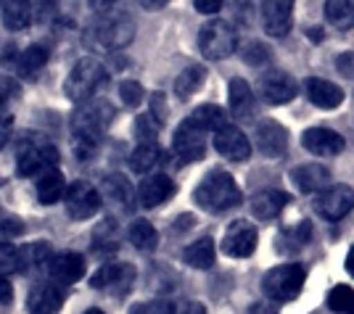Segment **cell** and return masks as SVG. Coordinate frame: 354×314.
Instances as JSON below:
<instances>
[{"label": "cell", "mask_w": 354, "mask_h": 314, "mask_svg": "<svg viewBox=\"0 0 354 314\" xmlns=\"http://www.w3.org/2000/svg\"><path fill=\"white\" fill-rule=\"evenodd\" d=\"M236 45L238 35L233 30V24H227L225 19H212L198 32V48H201L204 59L209 61L227 59L230 53H236Z\"/></svg>", "instance_id": "cell-6"}, {"label": "cell", "mask_w": 354, "mask_h": 314, "mask_svg": "<svg viewBox=\"0 0 354 314\" xmlns=\"http://www.w3.org/2000/svg\"><path fill=\"white\" fill-rule=\"evenodd\" d=\"M349 314H354V306H352V309H349Z\"/></svg>", "instance_id": "cell-59"}, {"label": "cell", "mask_w": 354, "mask_h": 314, "mask_svg": "<svg viewBox=\"0 0 354 314\" xmlns=\"http://www.w3.org/2000/svg\"><path fill=\"white\" fill-rule=\"evenodd\" d=\"M288 201L291 198L283 190H262V193H257L251 198V214L257 219H275L288 206Z\"/></svg>", "instance_id": "cell-24"}, {"label": "cell", "mask_w": 354, "mask_h": 314, "mask_svg": "<svg viewBox=\"0 0 354 314\" xmlns=\"http://www.w3.org/2000/svg\"><path fill=\"white\" fill-rule=\"evenodd\" d=\"M257 146H259V150L265 153L267 159H281L286 148H288L286 127H281L278 121L272 119L259 121V127H257Z\"/></svg>", "instance_id": "cell-17"}, {"label": "cell", "mask_w": 354, "mask_h": 314, "mask_svg": "<svg viewBox=\"0 0 354 314\" xmlns=\"http://www.w3.org/2000/svg\"><path fill=\"white\" fill-rule=\"evenodd\" d=\"M106 79V69L101 61L95 59H82L77 61V66H74L69 77H66V82H64V95L74 101V104H85L90 101L98 88L104 85Z\"/></svg>", "instance_id": "cell-4"}, {"label": "cell", "mask_w": 354, "mask_h": 314, "mask_svg": "<svg viewBox=\"0 0 354 314\" xmlns=\"http://www.w3.org/2000/svg\"><path fill=\"white\" fill-rule=\"evenodd\" d=\"M167 114H169V108H167V101H164V92H153L151 95V117L156 119L159 127L167 121Z\"/></svg>", "instance_id": "cell-44"}, {"label": "cell", "mask_w": 354, "mask_h": 314, "mask_svg": "<svg viewBox=\"0 0 354 314\" xmlns=\"http://www.w3.org/2000/svg\"><path fill=\"white\" fill-rule=\"evenodd\" d=\"M0 63H3V66H6V63H19V59H16V45H8V48L0 50Z\"/></svg>", "instance_id": "cell-51"}, {"label": "cell", "mask_w": 354, "mask_h": 314, "mask_svg": "<svg viewBox=\"0 0 354 314\" xmlns=\"http://www.w3.org/2000/svg\"><path fill=\"white\" fill-rule=\"evenodd\" d=\"M85 314H106V312H101V309H88Z\"/></svg>", "instance_id": "cell-58"}, {"label": "cell", "mask_w": 354, "mask_h": 314, "mask_svg": "<svg viewBox=\"0 0 354 314\" xmlns=\"http://www.w3.org/2000/svg\"><path fill=\"white\" fill-rule=\"evenodd\" d=\"M193 201L204 211H209V214H222V211L236 209L238 204L243 201V195H241L238 182L230 177L227 172L214 169V172H209L207 177H204V182L196 188Z\"/></svg>", "instance_id": "cell-1"}, {"label": "cell", "mask_w": 354, "mask_h": 314, "mask_svg": "<svg viewBox=\"0 0 354 314\" xmlns=\"http://www.w3.org/2000/svg\"><path fill=\"white\" fill-rule=\"evenodd\" d=\"M207 133H201V130H196L191 121L185 119L180 127H177L175 133V140H172V148H175L177 159H183V161H198V159H204V153H207Z\"/></svg>", "instance_id": "cell-11"}, {"label": "cell", "mask_w": 354, "mask_h": 314, "mask_svg": "<svg viewBox=\"0 0 354 314\" xmlns=\"http://www.w3.org/2000/svg\"><path fill=\"white\" fill-rule=\"evenodd\" d=\"M64 306V291L56 283H37L27 296L30 314H56Z\"/></svg>", "instance_id": "cell-18"}, {"label": "cell", "mask_w": 354, "mask_h": 314, "mask_svg": "<svg viewBox=\"0 0 354 314\" xmlns=\"http://www.w3.org/2000/svg\"><path fill=\"white\" fill-rule=\"evenodd\" d=\"M19 272V248L11 240H0V277Z\"/></svg>", "instance_id": "cell-38"}, {"label": "cell", "mask_w": 354, "mask_h": 314, "mask_svg": "<svg viewBox=\"0 0 354 314\" xmlns=\"http://www.w3.org/2000/svg\"><path fill=\"white\" fill-rule=\"evenodd\" d=\"M204 77H207V72H204L201 66H188L183 75H177V79H175V95L180 98V101H188L193 92L201 88Z\"/></svg>", "instance_id": "cell-36"}, {"label": "cell", "mask_w": 354, "mask_h": 314, "mask_svg": "<svg viewBox=\"0 0 354 314\" xmlns=\"http://www.w3.org/2000/svg\"><path fill=\"white\" fill-rule=\"evenodd\" d=\"M53 259L50 246L45 240H35L30 246L19 248V272H32L37 267H48V262Z\"/></svg>", "instance_id": "cell-28"}, {"label": "cell", "mask_w": 354, "mask_h": 314, "mask_svg": "<svg viewBox=\"0 0 354 314\" xmlns=\"http://www.w3.org/2000/svg\"><path fill=\"white\" fill-rule=\"evenodd\" d=\"M0 16L8 30L19 32L30 27V21L35 19V6L30 0H0Z\"/></svg>", "instance_id": "cell-25"}, {"label": "cell", "mask_w": 354, "mask_h": 314, "mask_svg": "<svg viewBox=\"0 0 354 314\" xmlns=\"http://www.w3.org/2000/svg\"><path fill=\"white\" fill-rule=\"evenodd\" d=\"M307 37H310L312 43H320V40H323V30H320V27H312V30L307 32Z\"/></svg>", "instance_id": "cell-56"}, {"label": "cell", "mask_w": 354, "mask_h": 314, "mask_svg": "<svg viewBox=\"0 0 354 314\" xmlns=\"http://www.w3.org/2000/svg\"><path fill=\"white\" fill-rule=\"evenodd\" d=\"M230 111H233V117L238 119H249L254 117V108H257V98H254V92H251V85L246 79H230Z\"/></svg>", "instance_id": "cell-26"}, {"label": "cell", "mask_w": 354, "mask_h": 314, "mask_svg": "<svg viewBox=\"0 0 354 314\" xmlns=\"http://www.w3.org/2000/svg\"><path fill=\"white\" fill-rule=\"evenodd\" d=\"M130 314H175V306H172L169 301L156 299V301H146V304L133 306V312Z\"/></svg>", "instance_id": "cell-42"}, {"label": "cell", "mask_w": 354, "mask_h": 314, "mask_svg": "<svg viewBox=\"0 0 354 314\" xmlns=\"http://www.w3.org/2000/svg\"><path fill=\"white\" fill-rule=\"evenodd\" d=\"M101 195H104L109 204H114L119 211H133L135 206V190L133 185H130V179L124 177V175H109L104 179Z\"/></svg>", "instance_id": "cell-22"}, {"label": "cell", "mask_w": 354, "mask_h": 314, "mask_svg": "<svg viewBox=\"0 0 354 314\" xmlns=\"http://www.w3.org/2000/svg\"><path fill=\"white\" fill-rule=\"evenodd\" d=\"M114 119V108L98 101V98H90L85 104L77 106V111L72 114V135L74 140H93V143H101L104 133L109 130V124Z\"/></svg>", "instance_id": "cell-3"}, {"label": "cell", "mask_w": 354, "mask_h": 314, "mask_svg": "<svg viewBox=\"0 0 354 314\" xmlns=\"http://www.w3.org/2000/svg\"><path fill=\"white\" fill-rule=\"evenodd\" d=\"M294 182L301 193H320L328 185H333L330 182V169L323 164H315V161L294 169Z\"/></svg>", "instance_id": "cell-23"}, {"label": "cell", "mask_w": 354, "mask_h": 314, "mask_svg": "<svg viewBox=\"0 0 354 314\" xmlns=\"http://www.w3.org/2000/svg\"><path fill=\"white\" fill-rule=\"evenodd\" d=\"M336 69L344 77H354V53H341L339 61H336Z\"/></svg>", "instance_id": "cell-47"}, {"label": "cell", "mask_w": 354, "mask_h": 314, "mask_svg": "<svg viewBox=\"0 0 354 314\" xmlns=\"http://www.w3.org/2000/svg\"><path fill=\"white\" fill-rule=\"evenodd\" d=\"M315 209H317L320 217L336 222V219L346 217L354 209V190L349 185H328L315 198Z\"/></svg>", "instance_id": "cell-9"}, {"label": "cell", "mask_w": 354, "mask_h": 314, "mask_svg": "<svg viewBox=\"0 0 354 314\" xmlns=\"http://www.w3.org/2000/svg\"><path fill=\"white\" fill-rule=\"evenodd\" d=\"M135 21L130 14L119 11V14H109L95 24V40L104 45L106 50H122L135 40Z\"/></svg>", "instance_id": "cell-7"}, {"label": "cell", "mask_w": 354, "mask_h": 314, "mask_svg": "<svg viewBox=\"0 0 354 314\" xmlns=\"http://www.w3.org/2000/svg\"><path fill=\"white\" fill-rule=\"evenodd\" d=\"M312 238V224L310 222H301L299 227L294 230H283L281 235H278V251H299V248H304Z\"/></svg>", "instance_id": "cell-35"}, {"label": "cell", "mask_w": 354, "mask_h": 314, "mask_svg": "<svg viewBox=\"0 0 354 314\" xmlns=\"http://www.w3.org/2000/svg\"><path fill=\"white\" fill-rule=\"evenodd\" d=\"M193 6H196L198 14L214 16L222 8V0H193Z\"/></svg>", "instance_id": "cell-46"}, {"label": "cell", "mask_w": 354, "mask_h": 314, "mask_svg": "<svg viewBox=\"0 0 354 314\" xmlns=\"http://www.w3.org/2000/svg\"><path fill=\"white\" fill-rule=\"evenodd\" d=\"M346 272L354 277V246L349 248V254H346Z\"/></svg>", "instance_id": "cell-57"}, {"label": "cell", "mask_w": 354, "mask_h": 314, "mask_svg": "<svg viewBox=\"0 0 354 314\" xmlns=\"http://www.w3.org/2000/svg\"><path fill=\"white\" fill-rule=\"evenodd\" d=\"M188 121H191L196 130H201V133H217V130H222L227 124L225 121V111L214 104L198 106L191 117H188Z\"/></svg>", "instance_id": "cell-29"}, {"label": "cell", "mask_w": 354, "mask_h": 314, "mask_svg": "<svg viewBox=\"0 0 354 314\" xmlns=\"http://www.w3.org/2000/svg\"><path fill=\"white\" fill-rule=\"evenodd\" d=\"M249 314H278V309L272 304H251Z\"/></svg>", "instance_id": "cell-52"}, {"label": "cell", "mask_w": 354, "mask_h": 314, "mask_svg": "<svg viewBox=\"0 0 354 314\" xmlns=\"http://www.w3.org/2000/svg\"><path fill=\"white\" fill-rule=\"evenodd\" d=\"M328 306L333 312H349L354 306V291L349 285H336L330 293H328Z\"/></svg>", "instance_id": "cell-37"}, {"label": "cell", "mask_w": 354, "mask_h": 314, "mask_svg": "<svg viewBox=\"0 0 354 314\" xmlns=\"http://www.w3.org/2000/svg\"><path fill=\"white\" fill-rule=\"evenodd\" d=\"M59 164V148L43 135H27L16 153V169L21 177H40Z\"/></svg>", "instance_id": "cell-2"}, {"label": "cell", "mask_w": 354, "mask_h": 314, "mask_svg": "<svg viewBox=\"0 0 354 314\" xmlns=\"http://www.w3.org/2000/svg\"><path fill=\"white\" fill-rule=\"evenodd\" d=\"M257 248V227L251 222H233L222 238V251L233 259H246Z\"/></svg>", "instance_id": "cell-12"}, {"label": "cell", "mask_w": 354, "mask_h": 314, "mask_svg": "<svg viewBox=\"0 0 354 314\" xmlns=\"http://www.w3.org/2000/svg\"><path fill=\"white\" fill-rule=\"evenodd\" d=\"M143 95H146V90H143L140 82H135V79H124L119 85V98H122L124 106H140L143 104Z\"/></svg>", "instance_id": "cell-39"}, {"label": "cell", "mask_w": 354, "mask_h": 314, "mask_svg": "<svg viewBox=\"0 0 354 314\" xmlns=\"http://www.w3.org/2000/svg\"><path fill=\"white\" fill-rule=\"evenodd\" d=\"M325 21L333 30H352L354 0H325Z\"/></svg>", "instance_id": "cell-30"}, {"label": "cell", "mask_w": 354, "mask_h": 314, "mask_svg": "<svg viewBox=\"0 0 354 314\" xmlns=\"http://www.w3.org/2000/svg\"><path fill=\"white\" fill-rule=\"evenodd\" d=\"M243 61H246L249 66H262V63L270 61V48H267L265 43H259V40L243 45Z\"/></svg>", "instance_id": "cell-40"}, {"label": "cell", "mask_w": 354, "mask_h": 314, "mask_svg": "<svg viewBox=\"0 0 354 314\" xmlns=\"http://www.w3.org/2000/svg\"><path fill=\"white\" fill-rule=\"evenodd\" d=\"M135 280V269L124 262H106L95 269V275L90 277V285L98 291H119L124 293Z\"/></svg>", "instance_id": "cell-10"}, {"label": "cell", "mask_w": 354, "mask_h": 314, "mask_svg": "<svg viewBox=\"0 0 354 314\" xmlns=\"http://www.w3.org/2000/svg\"><path fill=\"white\" fill-rule=\"evenodd\" d=\"M59 11V0H37V6H35V19L40 21V24H48L53 16Z\"/></svg>", "instance_id": "cell-43"}, {"label": "cell", "mask_w": 354, "mask_h": 314, "mask_svg": "<svg viewBox=\"0 0 354 314\" xmlns=\"http://www.w3.org/2000/svg\"><path fill=\"white\" fill-rule=\"evenodd\" d=\"M64 195H66V182H64V175L56 166L37 177V198H40V204H45V206L59 204Z\"/></svg>", "instance_id": "cell-27"}, {"label": "cell", "mask_w": 354, "mask_h": 314, "mask_svg": "<svg viewBox=\"0 0 354 314\" xmlns=\"http://www.w3.org/2000/svg\"><path fill=\"white\" fill-rule=\"evenodd\" d=\"M11 127H14V119H11L8 114H0V148L8 143V137H11Z\"/></svg>", "instance_id": "cell-48"}, {"label": "cell", "mask_w": 354, "mask_h": 314, "mask_svg": "<svg viewBox=\"0 0 354 314\" xmlns=\"http://www.w3.org/2000/svg\"><path fill=\"white\" fill-rule=\"evenodd\" d=\"M16 92H19V85H16L14 79L6 75H0V108L8 106V101L14 98Z\"/></svg>", "instance_id": "cell-45"}, {"label": "cell", "mask_w": 354, "mask_h": 314, "mask_svg": "<svg viewBox=\"0 0 354 314\" xmlns=\"http://www.w3.org/2000/svg\"><path fill=\"white\" fill-rule=\"evenodd\" d=\"M127 235H130V243H133L138 251H143V254L153 251L159 246V233H156V227L148 222V219H135L130 224V233Z\"/></svg>", "instance_id": "cell-33"}, {"label": "cell", "mask_w": 354, "mask_h": 314, "mask_svg": "<svg viewBox=\"0 0 354 314\" xmlns=\"http://www.w3.org/2000/svg\"><path fill=\"white\" fill-rule=\"evenodd\" d=\"M45 269H48L53 283L72 285L85 275V259L80 254H74V251H61V254H53V259L48 262Z\"/></svg>", "instance_id": "cell-16"}, {"label": "cell", "mask_w": 354, "mask_h": 314, "mask_svg": "<svg viewBox=\"0 0 354 314\" xmlns=\"http://www.w3.org/2000/svg\"><path fill=\"white\" fill-rule=\"evenodd\" d=\"M169 0H140V6L143 8H148V11H159V8H164Z\"/></svg>", "instance_id": "cell-55"}, {"label": "cell", "mask_w": 354, "mask_h": 314, "mask_svg": "<svg viewBox=\"0 0 354 314\" xmlns=\"http://www.w3.org/2000/svg\"><path fill=\"white\" fill-rule=\"evenodd\" d=\"M296 79L286 72H267L259 77V92L267 104L283 106L296 98Z\"/></svg>", "instance_id": "cell-14"}, {"label": "cell", "mask_w": 354, "mask_h": 314, "mask_svg": "<svg viewBox=\"0 0 354 314\" xmlns=\"http://www.w3.org/2000/svg\"><path fill=\"white\" fill-rule=\"evenodd\" d=\"M156 130H159V124H156V119H153L151 114L140 117L138 124H135V133L140 137V143H156V140H153V137H156Z\"/></svg>", "instance_id": "cell-41"}, {"label": "cell", "mask_w": 354, "mask_h": 314, "mask_svg": "<svg viewBox=\"0 0 354 314\" xmlns=\"http://www.w3.org/2000/svg\"><path fill=\"white\" fill-rule=\"evenodd\" d=\"M214 256H217V251H214V240L198 238L196 243H191V246L185 248L183 259H185V264L193 269H209L212 264H214Z\"/></svg>", "instance_id": "cell-32"}, {"label": "cell", "mask_w": 354, "mask_h": 314, "mask_svg": "<svg viewBox=\"0 0 354 314\" xmlns=\"http://www.w3.org/2000/svg\"><path fill=\"white\" fill-rule=\"evenodd\" d=\"M262 24L272 37H283L294 24V0H262Z\"/></svg>", "instance_id": "cell-13"}, {"label": "cell", "mask_w": 354, "mask_h": 314, "mask_svg": "<svg viewBox=\"0 0 354 314\" xmlns=\"http://www.w3.org/2000/svg\"><path fill=\"white\" fill-rule=\"evenodd\" d=\"M304 90H307V98L317 108H339L344 104V90L336 82L323 79V77H310L304 82Z\"/></svg>", "instance_id": "cell-21"}, {"label": "cell", "mask_w": 354, "mask_h": 314, "mask_svg": "<svg viewBox=\"0 0 354 314\" xmlns=\"http://www.w3.org/2000/svg\"><path fill=\"white\" fill-rule=\"evenodd\" d=\"M301 146L315 156H336L344 150V137L325 127H312L301 135Z\"/></svg>", "instance_id": "cell-20"}, {"label": "cell", "mask_w": 354, "mask_h": 314, "mask_svg": "<svg viewBox=\"0 0 354 314\" xmlns=\"http://www.w3.org/2000/svg\"><path fill=\"white\" fill-rule=\"evenodd\" d=\"M14 299V291H11V285L6 277H0V306H6V304H11Z\"/></svg>", "instance_id": "cell-50"}, {"label": "cell", "mask_w": 354, "mask_h": 314, "mask_svg": "<svg viewBox=\"0 0 354 314\" xmlns=\"http://www.w3.org/2000/svg\"><path fill=\"white\" fill-rule=\"evenodd\" d=\"M214 148L220 156L230 159V161H246L251 156L249 137L241 133L236 124H225L222 130L214 133Z\"/></svg>", "instance_id": "cell-15"}, {"label": "cell", "mask_w": 354, "mask_h": 314, "mask_svg": "<svg viewBox=\"0 0 354 314\" xmlns=\"http://www.w3.org/2000/svg\"><path fill=\"white\" fill-rule=\"evenodd\" d=\"M45 63H48V50H45L43 45H30V48L19 56L16 69H19V75L21 77H35Z\"/></svg>", "instance_id": "cell-34"}, {"label": "cell", "mask_w": 354, "mask_h": 314, "mask_svg": "<svg viewBox=\"0 0 354 314\" xmlns=\"http://www.w3.org/2000/svg\"><path fill=\"white\" fill-rule=\"evenodd\" d=\"M164 153L159 148V143H140L130 156V169L138 175H148L151 169H156V164H162Z\"/></svg>", "instance_id": "cell-31"}, {"label": "cell", "mask_w": 354, "mask_h": 314, "mask_svg": "<svg viewBox=\"0 0 354 314\" xmlns=\"http://www.w3.org/2000/svg\"><path fill=\"white\" fill-rule=\"evenodd\" d=\"M0 233H6V235H21V233H24V227L16 222V219H3Z\"/></svg>", "instance_id": "cell-49"}, {"label": "cell", "mask_w": 354, "mask_h": 314, "mask_svg": "<svg viewBox=\"0 0 354 314\" xmlns=\"http://www.w3.org/2000/svg\"><path fill=\"white\" fill-rule=\"evenodd\" d=\"M175 193V185L172 179L167 177L164 172H156V175H148L140 188H138V201L146 206V209H153V206H162L164 201H169V195Z\"/></svg>", "instance_id": "cell-19"}, {"label": "cell", "mask_w": 354, "mask_h": 314, "mask_svg": "<svg viewBox=\"0 0 354 314\" xmlns=\"http://www.w3.org/2000/svg\"><path fill=\"white\" fill-rule=\"evenodd\" d=\"M301 288H304V267L301 264H281L262 277V291L267 299L275 304L294 301L301 293Z\"/></svg>", "instance_id": "cell-5"}, {"label": "cell", "mask_w": 354, "mask_h": 314, "mask_svg": "<svg viewBox=\"0 0 354 314\" xmlns=\"http://www.w3.org/2000/svg\"><path fill=\"white\" fill-rule=\"evenodd\" d=\"M180 314H207V309H204V304H198V301H188Z\"/></svg>", "instance_id": "cell-53"}, {"label": "cell", "mask_w": 354, "mask_h": 314, "mask_svg": "<svg viewBox=\"0 0 354 314\" xmlns=\"http://www.w3.org/2000/svg\"><path fill=\"white\" fill-rule=\"evenodd\" d=\"M64 201H66V214L72 219H90V217H95L101 211V193L85 179L72 182L66 188Z\"/></svg>", "instance_id": "cell-8"}, {"label": "cell", "mask_w": 354, "mask_h": 314, "mask_svg": "<svg viewBox=\"0 0 354 314\" xmlns=\"http://www.w3.org/2000/svg\"><path fill=\"white\" fill-rule=\"evenodd\" d=\"M117 0H88V6L93 11H106V8H111Z\"/></svg>", "instance_id": "cell-54"}]
</instances>
